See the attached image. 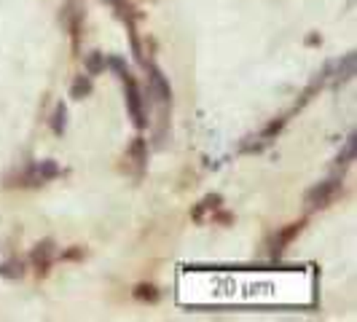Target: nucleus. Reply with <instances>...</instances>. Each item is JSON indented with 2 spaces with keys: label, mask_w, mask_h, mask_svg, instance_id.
Segmentation results:
<instances>
[{
  "label": "nucleus",
  "mask_w": 357,
  "mask_h": 322,
  "mask_svg": "<svg viewBox=\"0 0 357 322\" xmlns=\"http://www.w3.org/2000/svg\"><path fill=\"white\" fill-rule=\"evenodd\" d=\"M126 153H129V159H135L137 167H145V161H148V143H145L143 137H135Z\"/></svg>",
  "instance_id": "obj_13"
},
{
  "label": "nucleus",
  "mask_w": 357,
  "mask_h": 322,
  "mask_svg": "<svg viewBox=\"0 0 357 322\" xmlns=\"http://www.w3.org/2000/svg\"><path fill=\"white\" fill-rule=\"evenodd\" d=\"M124 89H126V107H129V116L137 129H145L148 126V118H145V107H143V91H140V84L135 81L132 72H126L124 78Z\"/></svg>",
  "instance_id": "obj_2"
},
{
  "label": "nucleus",
  "mask_w": 357,
  "mask_h": 322,
  "mask_svg": "<svg viewBox=\"0 0 357 322\" xmlns=\"http://www.w3.org/2000/svg\"><path fill=\"white\" fill-rule=\"evenodd\" d=\"M339 188H341V178H331L325 180V183H317L314 188L306 191V204L309 207H328L331 199L339 194Z\"/></svg>",
  "instance_id": "obj_5"
},
{
  "label": "nucleus",
  "mask_w": 357,
  "mask_h": 322,
  "mask_svg": "<svg viewBox=\"0 0 357 322\" xmlns=\"http://www.w3.org/2000/svg\"><path fill=\"white\" fill-rule=\"evenodd\" d=\"M357 72V54L349 52L344 54L341 59H336V62H331V75H333V81L336 84H347V81H352Z\"/></svg>",
  "instance_id": "obj_7"
},
{
  "label": "nucleus",
  "mask_w": 357,
  "mask_h": 322,
  "mask_svg": "<svg viewBox=\"0 0 357 322\" xmlns=\"http://www.w3.org/2000/svg\"><path fill=\"white\" fill-rule=\"evenodd\" d=\"M54 258H56V245H54V239H43V242H38L36 247H33L30 263H33L38 277H46V274H49Z\"/></svg>",
  "instance_id": "obj_4"
},
{
  "label": "nucleus",
  "mask_w": 357,
  "mask_h": 322,
  "mask_svg": "<svg viewBox=\"0 0 357 322\" xmlns=\"http://www.w3.org/2000/svg\"><path fill=\"white\" fill-rule=\"evenodd\" d=\"M65 129H68V107H65V102H59V105L54 107L52 132L56 135V137H62V135H65Z\"/></svg>",
  "instance_id": "obj_12"
},
{
  "label": "nucleus",
  "mask_w": 357,
  "mask_h": 322,
  "mask_svg": "<svg viewBox=\"0 0 357 322\" xmlns=\"http://www.w3.org/2000/svg\"><path fill=\"white\" fill-rule=\"evenodd\" d=\"M102 70H105V54L91 52L86 56V75H100Z\"/></svg>",
  "instance_id": "obj_16"
},
{
  "label": "nucleus",
  "mask_w": 357,
  "mask_h": 322,
  "mask_svg": "<svg viewBox=\"0 0 357 322\" xmlns=\"http://www.w3.org/2000/svg\"><path fill=\"white\" fill-rule=\"evenodd\" d=\"M105 68H110V70L119 72V78H124L126 72H129V68L124 65V59H121V56H107V59H105Z\"/></svg>",
  "instance_id": "obj_18"
},
{
  "label": "nucleus",
  "mask_w": 357,
  "mask_h": 322,
  "mask_svg": "<svg viewBox=\"0 0 357 322\" xmlns=\"http://www.w3.org/2000/svg\"><path fill=\"white\" fill-rule=\"evenodd\" d=\"M91 89H94V86H91V75H78L70 86V97L73 100H84V97L91 94Z\"/></svg>",
  "instance_id": "obj_14"
},
{
  "label": "nucleus",
  "mask_w": 357,
  "mask_h": 322,
  "mask_svg": "<svg viewBox=\"0 0 357 322\" xmlns=\"http://www.w3.org/2000/svg\"><path fill=\"white\" fill-rule=\"evenodd\" d=\"M220 204H223V197H220V194H210V197H204V199H202V201L197 204V207H194V213H191V217H194L197 223H202V220H204V213H210V210L215 213V210H218Z\"/></svg>",
  "instance_id": "obj_9"
},
{
  "label": "nucleus",
  "mask_w": 357,
  "mask_h": 322,
  "mask_svg": "<svg viewBox=\"0 0 357 322\" xmlns=\"http://www.w3.org/2000/svg\"><path fill=\"white\" fill-rule=\"evenodd\" d=\"M86 258V250L84 247H73V250L62 252V261H84Z\"/></svg>",
  "instance_id": "obj_19"
},
{
  "label": "nucleus",
  "mask_w": 357,
  "mask_h": 322,
  "mask_svg": "<svg viewBox=\"0 0 357 322\" xmlns=\"http://www.w3.org/2000/svg\"><path fill=\"white\" fill-rule=\"evenodd\" d=\"M0 277L3 279H22L24 277V261L22 258H8L0 263Z\"/></svg>",
  "instance_id": "obj_10"
},
{
  "label": "nucleus",
  "mask_w": 357,
  "mask_h": 322,
  "mask_svg": "<svg viewBox=\"0 0 357 322\" xmlns=\"http://www.w3.org/2000/svg\"><path fill=\"white\" fill-rule=\"evenodd\" d=\"M355 153H357V135L352 132L349 137H347V143H344V148H341V153H339V164L341 167H347L349 161H355Z\"/></svg>",
  "instance_id": "obj_15"
},
{
  "label": "nucleus",
  "mask_w": 357,
  "mask_h": 322,
  "mask_svg": "<svg viewBox=\"0 0 357 322\" xmlns=\"http://www.w3.org/2000/svg\"><path fill=\"white\" fill-rule=\"evenodd\" d=\"M213 220H215V223H223V226H226V223H234V215L220 213V207H218V210L213 213Z\"/></svg>",
  "instance_id": "obj_20"
},
{
  "label": "nucleus",
  "mask_w": 357,
  "mask_h": 322,
  "mask_svg": "<svg viewBox=\"0 0 357 322\" xmlns=\"http://www.w3.org/2000/svg\"><path fill=\"white\" fill-rule=\"evenodd\" d=\"M304 226H306V220H296V223H290V226H285V229H280V231H277V236H274L271 255H274V258H280V255H282V252L293 245V239L304 231Z\"/></svg>",
  "instance_id": "obj_8"
},
{
  "label": "nucleus",
  "mask_w": 357,
  "mask_h": 322,
  "mask_svg": "<svg viewBox=\"0 0 357 322\" xmlns=\"http://www.w3.org/2000/svg\"><path fill=\"white\" fill-rule=\"evenodd\" d=\"M145 70H148V84H151V94L159 100V102H169L172 100V89H169V81L164 78V72L153 65V62H148L145 65Z\"/></svg>",
  "instance_id": "obj_6"
},
{
  "label": "nucleus",
  "mask_w": 357,
  "mask_h": 322,
  "mask_svg": "<svg viewBox=\"0 0 357 322\" xmlns=\"http://www.w3.org/2000/svg\"><path fill=\"white\" fill-rule=\"evenodd\" d=\"M132 296H135L137 301H143V304H156V301L161 298L159 287L151 285V282H140V285L132 290Z\"/></svg>",
  "instance_id": "obj_11"
},
{
  "label": "nucleus",
  "mask_w": 357,
  "mask_h": 322,
  "mask_svg": "<svg viewBox=\"0 0 357 322\" xmlns=\"http://www.w3.org/2000/svg\"><path fill=\"white\" fill-rule=\"evenodd\" d=\"M282 126H285V118H274V121H268V124L264 126V132H261V140L268 143L271 137H277V135L282 132Z\"/></svg>",
  "instance_id": "obj_17"
},
{
  "label": "nucleus",
  "mask_w": 357,
  "mask_h": 322,
  "mask_svg": "<svg viewBox=\"0 0 357 322\" xmlns=\"http://www.w3.org/2000/svg\"><path fill=\"white\" fill-rule=\"evenodd\" d=\"M54 178H59L56 161H36V164L24 167L22 172H17V175H11V178L6 180V188H38V185H43V183H49Z\"/></svg>",
  "instance_id": "obj_1"
},
{
  "label": "nucleus",
  "mask_w": 357,
  "mask_h": 322,
  "mask_svg": "<svg viewBox=\"0 0 357 322\" xmlns=\"http://www.w3.org/2000/svg\"><path fill=\"white\" fill-rule=\"evenodd\" d=\"M59 22H62V27L70 33L73 49L78 52V49H81V24H84V3H81V0H68V3L62 6Z\"/></svg>",
  "instance_id": "obj_3"
},
{
  "label": "nucleus",
  "mask_w": 357,
  "mask_h": 322,
  "mask_svg": "<svg viewBox=\"0 0 357 322\" xmlns=\"http://www.w3.org/2000/svg\"><path fill=\"white\" fill-rule=\"evenodd\" d=\"M105 3H110V6H116V3H119V0H105Z\"/></svg>",
  "instance_id": "obj_21"
}]
</instances>
